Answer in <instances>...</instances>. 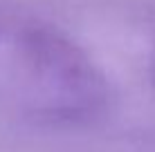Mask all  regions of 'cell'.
<instances>
[{
    "label": "cell",
    "mask_w": 155,
    "mask_h": 152,
    "mask_svg": "<svg viewBox=\"0 0 155 152\" xmlns=\"http://www.w3.org/2000/svg\"><path fill=\"white\" fill-rule=\"evenodd\" d=\"M0 98L23 114L79 121L106 105V83L68 38L43 27L0 29Z\"/></svg>",
    "instance_id": "cell-1"
}]
</instances>
